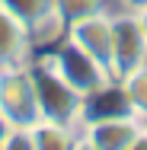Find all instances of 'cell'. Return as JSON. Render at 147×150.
Masks as SVG:
<instances>
[{
    "label": "cell",
    "mask_w": 147,
    "mask_h": 150,
    "mask_svg": "<svg viewBox=\"0 0 147 150\" xmlns=\"http://www.w3.org/2000/svg\"><path fill=\"white\" fill-rule=\"evenodd\" d=\"M29 77H32V90H35V102H38V118L58 121L67 128H80L83 96L70 90L45 58L29 61Z\"/></svg>",
    "instance_id": "cell-1"
},
{
    "label": "cell",
    "mask_w": 147,
    "mask_h": 150,
    "mask_svg": "<svg viewBox=\"0 0 147 150\" xmlns=\"http://www.w3.org/2000/svg\"><path fill=\"white\" fill-rule=\"evenodd\" d=\"M45 61L55 67V74H58L61 80L70 90H77L80 96H89V93H96L99 86H106L109 80H115L102 61H96L89 51H83L70 38H64L51 54H45Z\"/></svg>",
    "instance_id": "cell-2"
},
{
    "label": "cell",
    "mask_w": 147,
    "mask_h": 150,
    "mask_svg": "<svg viewBox=\"0 0 147 150\" xmlns=\"http://www.w3.org/2000/svg\"><path fill=\"white\" fill-rule=\"evenodd\" d=\"M141 64H147V38L134 10L112 16V48H109V74L121 80L131 70H138Z\"/></svg>",
    "instance_id": "cell-3"
},
{
    "label": "cell",
    "mask_w": 147,
    "mask_h": 150,
    "mask_svg": "<svg viewBox=\"0 0 147 150\" xmlns=\"http://www.w3.org/2000/svg\"><path fill=\"white\" fill-rule=\"evenodd\" d=\"M0 115L19 128H32L38 121V102H35V90H32L29 64L0 70Z\"/></svg>",
    "instance_id": "cell-4"
},
{
    "label": "cell",
    "mask_w": 147,
    "mask_h": 150,
    "mask_svg": "<svg viewBox=\"0 0 147 150\" xmlns=\"http://www.w3.org/2000/svg\"><path fill=\"white\" fill-rule=\"evenodd\" d=\"M141 131L138 118H102V121H83L77 131V147L93 150H131L134 137Z\"/></svg>",
    "instance_id": "cell-5"
},
{
    "label": "cell",
    "mask_w": 147,
    "mask_h": 150,
    "mask_svg": "<svg viewBox=\"0 0 147 150\" xmlns=\"http://www.w3.org/2000/svg\"><path fill=\"white\" fill-rule=\"evenodd\" d=\"M67 38L77 42L83 51H89L96 61H102L109 67V48H112V16L102 10V13H93L83 16L77 23L67 26Z\"/></svg>",
    "instance_id": "cell-6"
},
{
    "label": "cell",
    "mask_w": 147,
    "mask_h": 150,
    "mask_svg": "<svg viewBox=\"0 0 147 150\" xmlns=\"http://www.w3.org/2000/svg\"><path fill=\"white\" fill-rule=\"evenodd\" d=\"M102 118H134L121 80H109L106 86H99L96 93L83 96V115H80V125H83V121H102Z\"/></svg>",
    "instance_id": "cell-7"
},
{
    "label": "cell",
    "mask_w": 147,
    "mask_h": 150,
    "mask_svg": "<svg viewBox=\"0 0 147 150\" xmlns=\"http://www.w3.org/2000/svg\"><path fill=\"white\" fill-rule=\"evenodd\" d=\"M29 61H32L29 29L0 6V70L3 67H26Z\"/></svg>",
    "instance_id": "cell-8"
},
{
    "label": "cell",
    "mask_w": 147,
    "mask_h": 150,
    "mask_svg": "<svg viewBox=\"0 0 147 150\" xmlns=\"http://www.w3.org/2000/svg\"><path fill=\"white\" fill-rule=\"evenodd\" d=\"M29 131H32V150H70V147H77V128H67V125H58V121L38 118Z\"/></svg>",
    "instance_id": "cell-9"
},
{
    "label": "cell",
    "mask_w": 147,
    "mask_h": 150,
    "mask_svg": "<svg viewBox=\"0 0 147 150\" xmlns=\"http://www.w3.org/2000/svg\"><path fill=\"white\" fill-rule=\"evenodd\" d=\"M121 86L128 93L131 112L138 121H147V64H141L138 70H131L128 77H121Z\"/></svg>",
    "instance_id": "cell-10"
},
{
    "label": "cell",
    "mask_w": 147,
    "mask_h": 150,
    "mask_svg": "<svg viewBox=\"0 0 147 150\" xmlns=\"http://www.w3.org/2000/svg\"><path fill=\"white\" fill-rule=\"evenodd\" d=\"M0 6H3L10 16H16L26 29L35 26L45 13H51V10H55V3H51V0H0Z\"/></svg>",
    "instance_id": "cell-11"
},
{
    "label": "cell",
    "mask_w": 147,
    "mask_h": 150,
    "mask_svg": "<svg viewBox=\"0 0 147 150\" xmlns=\"http://www.w3.org/2000/svg\"><path fill=\"white\" fill-rule=\"evenodd\" d=\"M51 3H55V13L64 19V26L93 13H102V0H51Z\"/></svg>",
    "instance_id": "cell-12"
},
{
    "label": "cell",
    "mask_w": 147,
    "mask_h": 150,
    "mask_svg": "<svg viewBox=\"0 0 147 150\" xmlns=\"http://www.w3.org/2000/svg\"><path fill=\"white\" fill-rule=\"evenodd\" d=\"M0 150H32V131L29 128H19V125H10Z\"/></svg>",
    "instance_id": "cell-13"
},
{
    "label": "cell",
    "mask_w": 147,
    "mask_h": 150,
    "mask_svg": "<svg viewBox=\"0 0 147 150\" xmlns=\"http://www.w3.org/2000/svg\"><path fill=\"white\" fill-rule=\"evenodd\" d=\"M134 16H138V26H141V32H144V38H147V3L134 6Z\"/></svg>",
    "instance_id": "cell-14"
},
{
    "label": "cell",
    "mask_w": 147,
    "mask_h": 150,
    "mask_svg": "<svg viewBox=\"0 0 147 150\" xmlns=\"http://www.w3.org/2000/svg\"><path fill=\"white\" fill-rule=\"evenodd\" d=\"M6 131H10V121L0 115V147H3V137H6Z\"/></svg>",
    "instance_id": "cell-15"
},
{
    "label": "cell",
    "mask_w": 147,
    "mask_h": 150,
    "mask_svg": "<svg viewBox=\"0 0 147 150\" xmlns=\"http://www.w3.org/2000/svg\"><path fill=\"white\" fill-rule=\"evenodd\" d=\"M128 6H141V3H147V0H125Z\"/></svg>",
    "instance_id": "cell-16"
},
{
    "label": "cell",
    "mask_w": 147,
    "mask_h": 150,
    "mask_svg": "<svg viewBox=\"0 0 147 150\" xmlns=\"http://www.w3.org/2000/svg\"><path fill=\"white\" fill-rule=\"evenodd\" d=\"M141 125H144V128H147V121H141Z\"/></svg>",
    "instance_id": "cell-17"
}]
</instances>
